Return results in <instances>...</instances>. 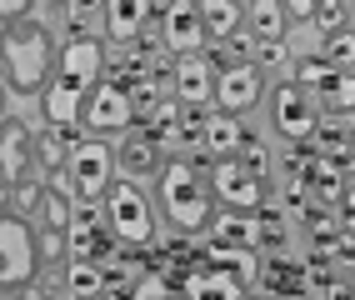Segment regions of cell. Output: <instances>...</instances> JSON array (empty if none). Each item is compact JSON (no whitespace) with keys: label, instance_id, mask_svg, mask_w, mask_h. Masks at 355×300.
Masks as SVG:
<instances>
[{"label":"cell","instance_id":"11","mask_svg":"<svg viewBox=\"0 0 355 300\" xmlns=\"http://www.w3.org/2000/svg\"><path fill=\"white\" fill-rule=\"evenodd\" d=\"M260 90H266V80H260V65L255 60L220 65V71H216V105H220V115H235V121H241L245 110L260 105Z\"/></svg>","mask_w":355,"mask_h":300},{"label":"cell","instance_id":"31","mask_svg":"<svg viewBox=\"0 0 355 300\" xmlns=\"http://www.w3.org/2000/svg\"><path fill=\"white\" fill-rule=\"evenodd\" d=\"M241 166L255 175V180H266V170H270V155H266V145H245V160Z\"/></svg>","mask_w":355,"mask_h":300},{"label":"cell","instance_id":"3","mask_svg":"<svg viewBox=\"0 0 355 300\" xmlns=\"http://www.w3.org/2000/svg\"><path fill=\"white\" fill-rule=\"evenodd\" d=\"M160 205H165V220H171L175 230H200L210 220V175H200L191 160H165L160 166Z\"/></svg>","mask_w":355,"mask_h":300},{"label":"cell","instance_id":"26","mask_svg":"<svg viewBox=\"0 0 355 300\" xmlns=\"http://www.w3.org/2000/svg\"><path fill=\"white\" fill-rule=\"evenodd\" d=\"M40 200H45V186H40V180H26V186L10 191V211H15L20 220H31V215L40 211Z\"/></svg>","mask_w":355,"mask_h":300},{"label":"cell","instance_id":"4","mask_svg":"<svg viewBox=\"0 0 355 300\" xmlns=\"http://www.w3.org/2000/svg\"><path fill=\"white\" fill-rule=\"evenodd\" d=\"M40 275V240L15 211L0 215V290H26Z\"/></svg>","mask_w":355,"mask_h":300},{"label":"cell","instance_id":"40","mask_svg":"<svg viewBox=\"0 0 355 300\" xmlns=\"http://www.w3.org/2000/svg\"><path fill=\"white\" fill-rule=\"evenodd\" d=\"M350 166H355V145H350Z\"/></svg>","mask_w":355,"mask_h":300},{"label":"cell","instance_id":"21","mask_svg":"<svg viewBox=\"0 0 355 300\" xmlns=\"http://www.w3.org/2000/svg\"><path fill=\"white\" fill-rule=\"evenodd\" d=\"M115 166H121L125 175H160V155H155V141L150 135H130V141L121 145V155H115Z\"/></svg>","mask_w":355,"mask_h":300},{"label":"cell","instance_id":"23","mask_svg":"<svg viewBox=\"0 0 355 300\" xmlns=\"http://www.w3.org/2000/svg\"><path fill=\"white\" fill-rule=\"evenodd\" d=\"M191 300H241V285L230 281V275H196L191 281Z\"/></svg>","mask_w":355,"mask_h":300},{"label":"cell","instance_id":"19","mask_svg":"<svg viewBox=\"0 0 355 300\" xmlns=\"http://www.w3.org/2000/svg\"><path fill=\"white\" fill-rule=\"evenodd\" d=\"M200 20H205V35L230 40L245 20V6H235V0H200Z\"/></svg>","mask_w":355,"mask_h":300},{"label":"cell","instance_id":"22","mask_svg":"<svg viewBox=\"0 0 355 300\" xmlns=\"http://www.w3.org/2000/svg\"><path fill=\"white\" fill-rule=\"evenodd\" d=\"M65 285H70V295H76V300H96V295L105 290V270H101L96 261H70Z\"/></svg>","mask_w":355,"mask_h":300},{"label":"cell","instance_id":"14","mask_svg":"<svg viewBox=\"0 0 355 300\" xmlns=\"http://www.w3.org/2000/svg\"><path fill=\"white\" fill-rule=\"evenodd\" d=\"M210 195H220V205L245 215V211L260 205V180L241 166V160H216V170H210Z\"/></svg>","mask_w":355,"mask_h":300},{"label":"cell","instance_id":"2","mask_svg":"<svg viewBox=\"0 0 355 300\" xmlns=\"http://www.w3.org/2000/svg\"><path fill=\"white\" fill-rule=\"evenodd\" d=\"M55 65H60L55 35L40 20H20V26L0 30V80H6V90H15V96H45Z\"/></svg>","mask_w":355,"mask_h":300},{"label":"cell","instance_id":"35","mask_svg":"<svg viewBox=\"0 0 355 300\" xmlns=\"http://www.w3.org/2000/svg\"><path fill=\"white\" fill-rule=\"evenodd\" d=\"M0 300H40V295H35V285H26V290H0Z\"/></svg>","mask_w":355,"mask_h":300},{"label":"cell","instance_id":"16","mask_svg":"<svg viewBox=\"0 0 355 300\" xmlns=\"http://www.w3.org/2000/svg\"><path fill=\"white\" fill-rule=\"evenodd\" d=\"M241 141H245V130H241V121L235 115H205V125H200V145H210L220 160H235V150H241Z\"/></svg>","mask_w":355,"mask_h":300},{"label":"cell","instance_id":"10","mask_svg":"<svg viewBox=\"0 0 355 300\" xmlns=\"http://www.w3.org/2000/svg\"><path fill=\"white\" fill-rule=\"evenodd\" d=\"M31 166H35V135H31L26 121L6 115V121H0V186H6V191L26 186Z\"/></svg>","mask_w":355,"mask_h":300},{"label":"cell","instance_id":"20","mask_svg":"<svg viewBox=\"0 0 355 300\" xmlns=\"http://www.w3.org/2000/svg\"><path fill=\"white\" fill-rule=\"evenodd\" d=\"M76 141H80L76 130H45V135H35V155H40V166H45L51 180H60V170H65L70 145H76Z\"/></svg>","mask_w":355,"mask_h":300},{"label":"cell","instance_id":"6","mask_svg":"<svg viewBox=\"0 0 355 300\" xmlns=\"http://www.w3.org/2000/svg\"><path fill=\"white\" fill-rule=\"evenodd\" d=\"M105 220L121 245H150V236H155V211L135 180H115L105 191Z\"/></svg>","mask_w":355,"mask_h":300},{"label":"cell","instance_id":"28","mask_svg":"<svg viewBox=\"0 0 355 300\" xmlns=\"http://www.w3.org/2000/svg\"><path fill=\"white\" fill-rule=\"evenodd\" d=\"M130 300H180V290L171 281H160V275H146V281H135Z\"/></svg>","mask_w":355,"mask_h":300},{"label":"cell","instance_id":"25","mask_svg":"<svg viewBox=\"0 0 355 300\" xmlns=\"http://www.w3.org/2000/svg\"><path fill=\"white\" fill-rule=\"evenodd\" d=\"M320 60L330 65V71H350V65H355V30H336L325 40V55Z\"/></svg>","mask_w":355,"mask_h":300},{"label":"cell","instance_id":"17","mask_svg":"<svg viewBox=\"0 0 355 300\" xmlns=\"http://www.w3.org/2000/svg\"><path fill=\"white\" fill-rule=\"evenodd\" d=\"M70 261H96V265H105V240H101V225H96V215L90 211H80L76 220H70Z\"/></svg>","mask_w":355,"mask_h":300},{"label":"cell","instance_id":"12","mask_svg":"<svg viewBox=\"0 0 355 300\" xmlns=\"http://www.w3.org/2000/svg\"><path fill=\"white\" fill-rule=\"evenodd\" d=\"M171 100L180 110L210 105V100H216V65H210L205 55H180L175 71H171Z\"/></svg>","mask_w":355,"mask_h":300},{"label":"cell","instance_id":"33","mask_svg":"<svg viewBox=\"0 0 355 300\" xmlns=\"http://www.w3.org/2000/svg\"><path fill=\"white\" fill-rule=\"evenodd\" d=\"M286 60V45H260V65H280Z\"/></svg>","mask_w":355,"mask_h":300},{"label":"cell","instance_id":"18","mask_svg":"<svg viewBox=\"0 0 355 300\" xmlns=\"http://www.w3.org/2000/svg\"><path fill=\"white\" fill-rule=\"evenodd\" d=\"M250 15V30H255V45H286V6L280 0H255L245 10Z\"/></svg>","mask_w":355,"mask_h":300},{"label":"cell","instance_id":"24","mask_svg":"<svg viewBox=\"0 0 355 300\" xmlns=\"http://www.w3.org/2000/svg\"><path fill=\"white\" fill-rule=\"evenodd\" d=\"M40 215H45V230H70V220H76V211H70V200L60 195V186H45Z\"/></svg>","mask_w":355,"mask_h":300},{"label":"cell","instance_id":"37","mask_svg":"<svg viewBox=\"0 0 355 300\" xmlns=\"http://www.w3.org/2000/svg\"><path fill=\"white\" fill-rule=\"evenodd\" d=\"M96 300H130V295H115V290H101Z\"/></svg>","mask_w":355,"mask_h":300},{"label":"cell","instance_id":"38","mask_svg":"<svg viewBox=\"0 0 355 300\" xmlns=\"http://www.w3.org/2000/svg\"><path fill=\"white\" fill-rule=\"evenodd\" d=\"M0 121H6V80H0Z\"/></svg>","mask_w":355,"mask_h":300},{"label":"cell","instance_id":"30","mask_svg":"<svg viewBox=\"0 0 355 300\" xmlns=\"http://www.w3.org/2000/svg\"><path fill=\"white\" fill-rule=\"evenodd\" d=\"M315 15H320V30H330V35L345 30V26H340V20H345V6H336V0H320Z\"/></svg>","mask_w":355,"mask_h":300},{"label":"cell","instance_id":"36","mask_svg":"<svg viewBox=\"0 0 355 300\" xmlns=\"http://www.w3.org/2000/svg\"><path fill=\"white\" fill-rule=\"evenodd\" d=\"M6 211H10V191H6V186H0V215H6Z\"/></svg>","mask_w":355,"mask_h":300},{"label":"cell","instance_id":"7","mask_svg":"<svg viewBox=\"0 0 355 300\" xmlns=\"http://www.w3.org/2000/svg\"><path fill=\"white\" fill-rule=\"evenodd\" d=\"M295 85L315 100V110L320 105L330 115H350L355 110V76L350 71H330L325 60H300L295 65Z\"/></svg>","mask_w":355,"mask_h":300},{"label":"cell","instance_id":"39","mask_svg":"<svg viewBox=\"0 0 355 300\" xmlns=\"http://www.w3.org/2000/svg\"><path fill=\"white\" fill-rule=\"evenodd\" d=\"M345 15H355V0H350V6H345Z\"/></svg>","mask_w":355,"mask_h":300},{"label":"cell","instance_id":"8","mask_svg":"<svg viewBox=\"0 0 355 300\" xmlns=\"http://www.w3.org/2000/svg\"><path fill=\"white\" fill-rule=\"evenodd\" d=\"M80 121H85L90 135H125L135 125V96H130L121 80H101L96 90H90Z\"/></svg>","mask_w":355,"mask_h":300},{"label":"cell","instance_id":"9","mask_svg":"<svg viewBox=\"0 0 355 300\" xmlns=\"http://www.w3.org/2000/svg\"><path fill=\"white\" fill-rule=\"evenodd\" d=\"M270 121H275V130L286 135V141L300 145V141H311V135H315L320 110H315V100L305 96L295 80H286V85H275V90H270Z\"/></svg>","mask_w":355,"mask_h":300},{"label":"cell","instance_id":"1","mask_svg":"<svg viewBox=\"0 0 355 300\" xmlns=\"http://www.w3.org/2000/svg\"><path fill=\"white\" fill-rule=\"evenodd\" d=\"M101 60H105V51L96 35H76L70 45H60V65L40 96V110L51 121V130H76L90 90L101 85Z\"/></svg>","mask_w":355,"mask_h":300},{"label":"cell","instance_id":"32","mask_svg":"<svg viewBox=\"0 0 355 300\" xmlns=\"http://www.w3.org/2000/svg\"><path fill=\"white\" fill-rule=\"evenodd\" d=\"M31 0H0V20H10V26H20V20H31Z\"/></svg>","mask_w":355,"mask_h":300},{"label":"cell","instance_id":"13","mask_svg":"<svg viewBox=\"0 0 355 300\" xmlns=\"http://www.w3.org/2000/svg\"><path fill=\"white\" fill-rule=\"evenodd\" d=\"M160 30H165V45H171L175 55H200L205 45V20H200V6H191V0H180V6H155Z\"/></svg>","mask_w":355,"mask_h":300},{"label":"cell","instance_id":"29","mask_svg":"<svg viewBox=\"0 0 355 300\" xmlns=\"http://www.w3.org/2000/svg\"><path fill=\"white\" fill-rule=\"evenodd\" d=\"M40 240V261H70V236H65V230H45V236H35Z\"/></svg>","mask_w":355,"mask_h":300},{"label":"cell","instance_id":"5","mask_svg":"<svg viewBox=\"0 0 355 300\" xmlns=\"http://www.w3.org/2000/svg\"><path fill=\"white\" fill-rule=\"evenodd\" d=\"M65 175H70V186H76L80 205H101L105 191L115 186V150L101 141V135H85V141L70 145Z\"/></svg>","mask_w":355,"mask_h":300},{"label":"cell","instance_id":"34","mask_svg":"<svg viewBox=\"0 0 355 300\" xmlns=\"http://www.w3.org/2000/svg\"><path fill=\"white\" fill-rule=\"evenodd\" d=\"M315 6H320V0H291V6H286V15H315Z\"/></svg>","mask_w":355,"mask_h":300},{"label":"cell","instance_id":"15","mask_svg":"<svg viewBox=\"0 0 355 300\" xmlns=\"http://www.w3.org/2000/svg\"><path fill=\"white\" fill-rule=\"evenodd\" d=\"M150 15H155V6H146V0H105V10H101L105 35H110L115 45L140 40V30H146V20H150Z\"/></svg>","mask_w":355,"mask_h":300},{"label":"cell","instance_id":"27","mask_svg":"<svg viewBox=\"0 0 355 300\" xmlns=\"http://www.w3.org/2000/svg\"><path fill=\"white\" fill-rule=\"evenodd\" d=\"M216 236H220L225 245H250V240H255V225L235 211V215H220V220H216Z\"/></svg>","mask_w":355,"mask_h":300}]
</instances>
